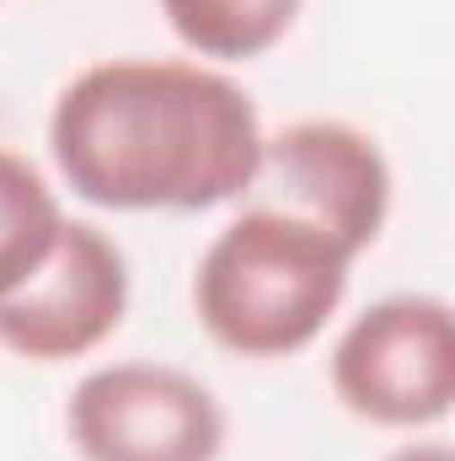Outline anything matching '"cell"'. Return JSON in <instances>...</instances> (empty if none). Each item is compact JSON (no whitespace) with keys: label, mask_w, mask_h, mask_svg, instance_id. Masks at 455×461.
I'll return each instance as SVG.
<instances>
[{"label":"cell","mask_w":455,"mask_h":461,"mask_svg":"<svg viewBox=\"0 0 455 461\" xmlns=\"http://www.w3.org/2000/svg\"><path fill=\"white\" fill-rule=\"evenodd\" d=\"M59 183L118 215H199L263 172V118L241 81L199 59L86 65L49 113Z\"/></svg>","instance_id":"6da1fadb"},{"label":"cell","mask_w":455,"mask_h":461,"mask_svg":"<svg viewBox=\"0 0 455 461\" xmlns=\"http://www.w3.org/2000/svg\"><path fill=\"white\" fill-rule=\"evenodd\" d=\"M386 461H455V451L445 440H418V446H402V451H391Z\"/></svg>","instance_id":"9c48e42d"},{"label":"cell","mask_w":455,"mask_h":461,"mask_svg":"<svg viewBox=\"0 0 455 461\" xmlns=\"http://www.w3.org/2000/svg\"><path fill=\"white\" fill-rule=\"evenodd\" d=\"M338 402L380 429H429L455 408V312L440 295L364 306L327 359Z\"/></svg>","instance_id":"3957f363"},{"label":"cell","mask_w":455,"mask_h":461,"mask_svg":"<svg viewBox=\"0 0 455 461\" xmlns=\"http://www.w3.org/2000/svg\"><path fill=\"white\" fill-rule=\"evenodd\" d=\"M129 317V258L92 221H65L49 263L0 295V348L27 365H65L103 348Z\"/></svg>","instance_id":"5b68a950"},{"label":"cell","mask_w":455,"mask_h":461,"mask_svg":"<svg viewBox=\"0 0 455 461\" xmlns=\"http://www.w3.org/2000/svg\"><path fill=\"white\" fill-rule=\"evenodd\" d=\"M65 429L81 461H220L226 408L220 397L156 359L97 365L76 381Z\"/></svg>","instance_id":"277c9868"},{"label":"cell","mask_w":455,"mask_h":461,"mask_svg":"<svg viewBox=\"0 0 455 461\" xmlns=\"http://www.w3.org/2000/svg\"><path fill=\"white\" fill-rule=\"evenodd\" d=\"M284 210L322 226L343 252H370L391 215V167L386 150L343 118H295L279 134H263V172Z\"/></svg>","instance_id":"8992f818"},{"label":"cell","mask_w":455,"mask_h":461,"mask_svg":"<svg viewBox=\"0 0 455 461\" xmlns=\"http://www.w3.org/2000/svg\"><path fill=\"white\" fill-rule=\"evenodd\" d=\"M65 221L70 215L49 188V177L27 156L0 145V295L27 285L49 263Z\"/></svg>","instance_id":"ba28073f"},{"label":"cell","mask_w":455,"mask_h":461,"mask_svg":"<svg viewBox=\"0 0 455 461\" xmlns=\"http://www.w3.org/2000/svg\"><path fill=\"white\" fill-rule=\"evenodd\" d=\"M353 252L284 204L241 210L193 268L199 328L241 359H290L311 348L348 295Z\"/></svg>","instance_id":"7a4b0ae2"},{"label":"cell","mask_w":455,"mask_h":461,"mask_svg":"<svg viewBox=\"0 0 455 461\" xmlns=\"http://www.w3.org/2000/svg\"><path fill=\"white\" fill-rule=\"evenodd\" d=\"M300 5L306 0H161V16L199 59L246 65L290 38Z\"/></svg>","instance_id":"52a82bcc"}]
</instances>
